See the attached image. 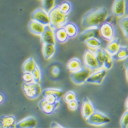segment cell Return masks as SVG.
Instances as JSON below:
<instances>
[{
	"label": "cell",
	"instance_id": "6da1fadb",
	"mask_svg": "<svg viewBox=\"0 0 128 128\" xmlns=\"http://www.w3.org/2000/svg\"><path fill=\"white\" fill-rule=\"evenodd\" d=\"M108 12L105 7L94 8L85 14L82 19V26L84 28H99L108 17Z\"/></svg>",
	"mask_w": 128,
	"mask_h": 128
},
{
	"label": "cell",
	"instance_id": "7a4b0ae2",
	"mask_svg": "<svg viewBox=\"0 0 128 128\" xmlns=\"http://www.w3.org/2000/svg\"><path fill=\"white\" fill-rule=\"evenodd\" d=\"M50 18V26L53 29L63 26L68 19V15L63 14L59 8L58 5H56L48 12Z\"/></svg>",
	"mask_w": 128,
	"mask_h": 128
},
{
	"label": "cell",
	"instance_id": "3957f363",
	"mask_svg": "<svg viewBox=\"0 0 128 128\" xmlns=\"http://www.w3.org/2000/svg\"><path fill=\"white\" fill-rule=\"evenodd\" d=\"M22 89L26 96L31 100L38 98L42 92L40 85L34 82L29 84L23 82Z\"/></svg>",
	"mask_w": 128,
	"mask_h": 128
},
{
	"label": "cell",
	"instance_id": "277c9868",
	"mask_svg": "<svg viewBox=\"0 0 128 128\" xmlns=\"http://www.w3.org/2000/svg\"><path fill=\"white\" fill-rule=\"evenodd\" d=\"M100 36L104 40L110 42L114 38L115 36V28L113 23L105 20L99 27Z\"/></svg>",
	"mask_w": 128,
	"mask_h": 128
},
{
	"label": "cell",
	"instance_id": "5b68a950",
	"mask_svg": "<svg viewBox=\"0 0 128 128\" xmlns=\"http://www.w3.org/2000/svg\"><path fill=\"white\" fill-rule=\"evenodd\" d=\"M86 122L88 124L93 126H100L109 123L111 120L102 112L95 110L93 114L86 120Z\"/></svg>",
	"mask_w": 128,
	"mask_h": 128
},
{
	"label": "cell",
	"instance_id": "8992f818",
	"mask_svg": "<svg viewBox=\"0 0 128 128\" xmlns=\"http://www.w3.org/2000/svg\"><path fill=\"white\" fill-rule=\"evenodd\" d=\"M84 60L85 66L90 70L93 71L100 69L95 53L89 49H87L85 51L84 55Z\"/></svg>",
	"mask_w": 128,
	"mask_h": 128
},
{
	"label": "cell",
	"instance_id": "52a82bcc",
	"mask_svg": "<svg viewBox=\"0 0 128 128\" xmlns=\"http://www.w3.org/2000/svg\"><path fill=\"white\" fill-rule=\"evenodd\" d=\"M89 76L90 71L88 68L81 67L78 70L72 72L70 75V78L74 84H80L86 82Z\"/></svg>",
	"mask_w": 128,
	"mask_h": 128
},
{
	"label": "cell",
	"instance_id": "ba28073f",
	"mask_svg": "<svg viewBox=\"0 0 128 128\" xmlns=\"http://www.w3.org/2000/svg\"><path fill=\"white\" fill-rule=\"evenodd\" d=\"M31 20L37 21L45 26L50 25V18L48 13L43 8H38L33 12L31 16Z\"/></svg>",
	"mask_w": 128,
	"mask_h": 128
},
{
	"label": "cell",
	"instance_id": "9c48e42d",
	"mask_svg": "<svg viewBox=\"0 0 128 128\" xmlns=\"http://www.w3.org/2000/svg\"><path fill=\"white\" fill-rule=\"evenodd\" d=\"M127 0H114L112 7V12L114 16L122 18L126 12Z\"/></svg>",
	"mask_w": 128,
	"mask_h": 128
},
{
	"label": "cell",
	"instance_id": "30bf717a",
	"mask_svg": "<svg viewBox=\"0 0 128 128\" xmlns=\"http://www.w3.org/2000/svg\"><path fill=\"white\" fill-rule=\"evenodd\" d=\"M41 42L42 44H51L55 45V36L54 30L50 26L46 25L45 26L44 32L40 36Z\"/></svg>",
	"mask_w": 128,
	"mask_h": 128
},
{
	"label": "cell",
	"instance_id": "8fae6325",
	"mask_svg": "<svg viewBox=\"0 0 128 128\" xmlns=\"http://www.w3.org/2000/svg\"><path fill=\"white\" fill-rule=\"evenodd\" d=\"M95 110V109L91 102L87 97L84 96L83 98L81 108V112L83 118L86 120L93 114Z\"/></svg>",
	"mask_w": 128,
	"mask_h": 128
},
{
	"label": "cell",
	"instance_id": "7c38bea8",
	"mask_svg": "<svg viewBox=\"0 0 128 128\" xmlns=\"http://www.w3.org/2000/svg\"><path fill=\"white\" fill-rule=\"evenodd\" d=\"M106 74H107L106 70L104 69H102L91 74L87 79L86 82L88 83L100 84L103 82Z\"/></svg>",
	"mask_w": 128,
	"mask_h": 128
},
{
	"label": "cell",
	"instance_id": "4fadbf2b",
	"mask_svg": "<svg viewBox=\"0 0 128 128\" xmlns=\"http://www.w3.org/2000/svg\"><path fill=\"white\" fill-rule=\"evenodd\" d=\"M59 104V102H58L55 104L48 103L44 99L39 102L38 106L45 114L50 115L56 113L58 108Z\"/></svg>",
	"mask_w": 128,
	"mask_h": 128
},
{
	"label": "cell",
	"instance_id": "5bb4252c",
	"mask_svg": "<svg viewBox=\"0 0 128 128\" xmlns=\"http://www.w3.org/2000/svg\"><path fill=\"white\" fill-rule=\"evenodd\" d=\"M100 36L99 28L91 27L86 28V30H84L82 32L78 37V39L80 42H82L88 38H99Z\"/></svg>",
	"mask_w": 128,
	"mask_h": 128
},
{
	"label": "cell",
	"instance_id": "9a60e30c",
	"mask_svg": "<svg viewBox=\"0 0 128 128\" xmlns=\"http://www.w3.org/2000/svg\"><path fill=\"white\" fill-rule=\"evenodd\" d=\"M16 124V120L13 115H3L0 117V128H14Z\"/></svg>",
	"mask_w": 128,
	"mask_h": 128
},
{
	"label": "cell",
	"instance_id": "2e32d148",
	"mask_svg": "<svg viewBox=\"0 0 128 128\" xmlns=\"http://www.w3.org/2000/svg\"><path fill=\"white\" fill-rule=\"evenodd\" d=\"M45 26V25L37 21L31 20L28 24V29L31 34L34 35L41 36L44 32Z\"/></svg>",
	"mask_w": 128,
	"mask_h": 128
},
{
	"label": "cell",
	"instance_id": "e0dca14e",
	"mask_svg": "<svg viewBox=\"0 0 128 128\" xmlns=\"http://www.w3.org/2000/svg\"><path fill=\"white\" fill-rule=\"evenodd\" d=\"M54 33L55 39L59 43H65L69 38L65 29L63 26L54 29Z\"/></svg>",
	"mask_w": 128,
	"mask_h": 128
},
{
	"label": "cell",
	"instance_id": "ac0fdd59",
	"mask_svg": "<svg viewBox=\"0 0 128 128\" xmlns=\"http://www.w3.org/2000/svg\"><path fill=\"white\" fill-rule=\"evenodd\" d=\"M38 124L36 120L32 116H29L16 124V128H32Z\"/></svg>",
	"mask_w": 128,
	"mask_h": 128
},
{
	"label": "cell",
	"instance_id": "d6986e66",
	"mask_svg": "<svg viewBox=\"0 0 128 128\" xmlns=\"http://www.w3.org/2000/svg\"><path fill=\"white\" fill-rule=\"evenodd\" d=\"M63 27L65 29L69 38H75L78 36L79 29L75 23L71 22H67Z\"/></svg>",
	"mask_w": 128,
	"mask_h": 128
},
{
	"label": "cell",
	"instance_id": "ffe728a7",
	"mask_svg": "<svg viewBox=\"0 0 128 128\" xmlns=\"http://www.w3.org/2000/svg\"><path fill=\"white\" fill-rule=\"evenodd\" d=\"M114 60H122L128 58V47L120 46L115 54L112 56Z\"/></svg>",
	"mask_w": 128,
	"mask_h": 128
},
{
	"label": "cell",
	"instance_id": "44dd1931",
	"mask_svg": "<svg viewBox=\"0 0 128 128\" xmlns=\"http://www.w3.org/2000/svg\"><path fill=\"white\" fill-rule=\"evenodd\" d=\"M120 46V40L119 38H114L107 45L106 50L110 54L114 55L118 51Z\"/></svg>",
	"mask_w": 128,
	"mask_h": 128
},
{
	"label": "cell",
	"instance_id": "7402d4cb",
	"mask_svg": "<svg viewBox=\"0 0 128 128\" xmlns=\"http://www.w3.org/2000/svg\"><path fill=\"white\" fill-rule=\"evenodd\" d=\"M42 51L45 59L49 60L54 54L55 45L51 44H44L42 46Z\"/></svg>",
	"mask_w": 128,
	"mask_h": 128
},
{
	"label": "cell",
	"instance_id": "603a6c76",
	"mask_svg": "<svg viewBox=\"0 0 128 128\" xmlns=\"http://www.w3.org/2000/svg\"><path fill=\"white\" fill-rule=\"evenodd\" d=\"M82 66V62L80 59L78 58H73L68 62L67 68L68 71L71 72H75L78 70Z\"/></svg>",
	"mask_w": 128,
	"mask_h": 128
},
{
	"label": "cell",
	"instance_id": "cb8c5ba5",
	"mask_svg": "<svg viewBox=\"0 0 128 128\" xmlns=\"http://www.w3.org/2000/svg\"><path fill=\"white\" fill-rule=\"evenodd\" d=\"M84 44L90 48L96 49L102 45V42L98 38H92L85 40Z\"/></svg>",
	"mask_w": 128,
	"mask_h": 128
},
{
	"label": "cell",
	"instance_id": "d4e9b609",
	"mask_svg": "<svg viewBox=\"0 0 128 128\" xmlns=\"http://www.w3.org/2000/svg\"><path fill=\"white\" fill-rule=\"evenodd\" d=\"M36 65V64L32 58H30L27 59L23 64L22 66V71L23 72H31L34 70Z\"/></svg>",
	"mask_w": 128,
	"mask_h": 128
},
{
	"label": "cell",
	"instance_id": "484cf974",
	"mask_svg": "<svg viewBox=\"0 0 128 128\" xmlns=\"http://www.w3.org/2000/svg\"><path fill=\"white\" fill-rule=\"evenodd\" d=\"M104 54V67L106 70L110 69L113 66V58L112 55L103 49Z\"/></svg>",
	"mask_w": 128,
	"mask_h": 128
},
{
	"label": "cell",
	"instance_id": "4316f807",
	"mask_svg": "<svg viewBox=\"0 0 128 128\" xmlns=\"http://www.w3.org/2000/svg\"><path fill=\"white\" fill-rule=\"evenodd\" d=\"M59 8L60 11L64 14L68 15L71 11L72 5L71 3L68 1H64L62 2L59 5Z\"/></svg>",
	"mask_w": 128,
	"mask_h": 128
},
{
	"label": "cell",
	"instance_id": "83f0119b",
	"mask_svg": "<svg viewBox=\"0 0 128 128\" xmlns=\"http://www.w3.org/2000/svg\"><path fill=\"white\" fill-rule=\"evenodd\" d=\"M63 94L62 90L61 89H54V88H49L44 90L42 92V95L43 96V97H45V96L50 95V94H53L56 95L60 99L61 96Z\"/></svg>",
	"mask_w": 128,
	"mask_h": 128
},
{
	"label": "cell",
	"instance_id": "f1b7e54d",
	"mask_svg": "<svg viewBox=\"0 0 128 128\" xmlns=\"http://www.w3.org/2000/svg\"><path fill=\"white\" fill-rule=\"evenodd\" d=\"M119 24L122 32L128 40V16L122 18L120 20Z\"/></svg>",
	"mask_w": 128,
	"mask_h": 128
},
{
	"label": "cell",
	"instance_id": "f546056e",
	"mask_svg": "<svg viewBox=\"0 0 128 128\" xmlns=\"http://www.w3.org/2000/svg\"><path fill=\"white\" fill-rule=\"evenodd\" d=\"M96 58L98 62L99 68H102L104 67V54L102 48H98L95 51Z\"/></svg>",
	"mask_w": 128,
	"mask_h": 128
},
{
	"label": "cell",
	"instance_id": "4dcf8cb0",
	"mask_svg": "<svg viewBox=\"0 0 128 128\" xmlns=\"http://www.w3.org/2000/svg\"><path fill=\"white\" fill-rule=\"evenodd\" d=\"M42 8L48 13L56 6V0H42Z\"/></svg>",
	"mask_w": 128,
	"mask_h": 128
},
{
	"label": "cell",
	"instance_id": "1f68e13d",
	"mask_svg": "<svg viewBox=\"0 0 128 128\" xmlns=\"http://www.w3.org/2000/svg\"><path fill=\"white\" fill-rule=\"evenodd\" d=\"M34 78V81L36 83H39L41 80V72L38 66L36 64L34 69L31 72Z\"/></svg>",
	"mask_w": 128,
	"mask_h": 128
},
{
	"label": "cell",
	"instance_id": "d6a6232c",
	"mask_svg": "<svg viewBox=\"0 0 128 128\" xmlns=\"http://www.w3.org/2000/svg\"><path fill=\"white\" fill-rule=\"evenodd\" d=\"M44 98V100L45 101L49 104H55L58 102H59L60 98H59L56 95L53 94H50L45 96Z\"/></svg>",
	"mask_w": 128,
	"mask_h": 128
},
{
	"label": "cell",
	"instance_id": "836d02e7",
	"mask_svg": "<svg viewBox=\"0 0 128 128\" xmlns=\"http://www.w3.org/2000/svg\"><path fill=\"white\" fill-rule=\"evenodd\" d=\"M22 78L23 82L24 83L29 84L34 82L31 72H23Z\"/></svg>",
	"mask_w": 128,
	"mask_h": 128
},
{
	"label": "cell",
	"instance_id": "e575fe53",
	"mask_svg": "<svg viewBox=\"0 0 128 128\" xmlns=\"http://www.w3.org/2000/svg\"><path fill=\"white\" fill-rule=\"evenodd\" d=\"M64 99L66 102L68 103L69 102H71V100H74L76 99V94L74 92V91H69L67 92L65 94V95H64Z\"/></svg>",
	"mask_w": 128,
	"mask_h": 128
},
{
	"label": "cell",
	"instance_id": "d590c367",
	"mask_svg": "<svg viewBox=\"0 0 128 128\" xmlns=\"http://www.w3.org/2000/svg\"><path fill=\"white\" fill-rule=\"evenodd\" d=\"M120 123L122 128H126L128 127V110H126L122 116Z\"/></svg>",
	"mask_w": 128,
	"mask_h": 128
},
{
	"label": "cell",
	"instance_id": "8d00e7d4",
	"mask_svg": "<svg viewBox=\"0 0 128 128\" xmlns=\"http://www.w3.org/2000/svg\"><path fill=\"white\" fill-rule=\"evenodd\" d=\"M80 102L76 99L71 100L68 103V106L69 109L71 110H76Z\"/></svg>",
	"mask_w": 128,
	"mask_h": 128
},
{
	"label": "cell",
	"instance_id": "74e56055",
	"mask_svg": "<svg viewBox=\"0 0 128 128\" xmlns=\"http://www.w3.org/2000/svg\"><path fill=\"white\" fill-rule=\"evenodd\" d=\"M60 72V69L58 67H54L52 69V73L53 74V76H58Z\"/></svg>",
	"mask_w": 128,
	"mask_h": 128
},
{
	"label": "cell",
	"instance_id": "f35d334b",
	"mask_svg": "<svg viewBox=\"0 0 128 128\" xmlns=\"http://www.w3.org/2000/svg\"><path fill=\"white\" fill-rule=\"evenodd\" d=\"M51 128H65V126H63L62 125L56 122H52L51 124Z\"/></svg>",
	"mask_w": 128,
	"mask_h": 128
},
{
	"label": "cell",
	"instance_id": "ab89813d",
	"mask_svg": "<svg viewBox=\"0 0 128 128\" xmlns=\"http://www.w3.org/2000/svg\"><path fill=\"white\" fill-rule=\"evenodd\" d=\"M124 66L125 67L126 72V80L128 82V61H126L124 62Z\"/></svg>",
	"mask_w": 128,
	"mask_h": 128
},
{
	"label": "cell",
	"instance_id": "60d3db41",
	"mask_svg": "<svg viewBox=\"0 0 128 128\" xmlns=\"http://www.w3.org/2000/svg\"><path fill=\"white\" fill-rule=\"evenodd\" d=\"M5 100V96H4V94L2 92H1V94H0V103H1V104H2L4 102Z\"/></svg>",
	"mask_w": 128,
	"mask_h": 128
},
{
	"label": "cell",
	"instance_id": "b9f144b4",
	"mask_svg": "<svg viewBox=\"0 0 128 128\" xmlns=\"http://www.w3.org/2000/svg\"><path fill=\"white\" fill-rule=\"evenodd\" d=\"M125 108L126 110H128V97L125 102Z\"/></svg>",
	"mask_w": 128,
	"mask_h": 128
},
{
	"label": "cell",
	"instance_id": "7bdbcfd3",
	"mask_svg": "<svg viewBox=\"0 0 128 128\" xmlns=\"http://www.w3.org/2000/svg\"></svg>",
	"mask_w": 128,
	"mask_h": 128
}]
</instances>
